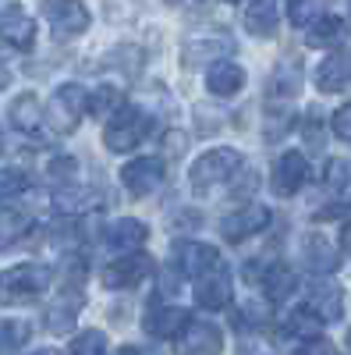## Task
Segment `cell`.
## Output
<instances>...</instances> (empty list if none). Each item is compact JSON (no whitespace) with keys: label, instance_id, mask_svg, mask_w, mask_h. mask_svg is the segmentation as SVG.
I'll return each instance as SVG.
<instances>
[{"label":"cell","instance_id":"cell-1","mask_svg":"<svg viewBox=\"0 0 351 355\" xmlns=\"http://www.w3.org/2000/svg\"><path fill=\"white\" fill-rule=\"evenodd\" d=\"M238 167H242V153H238V150H227V146H220V150L202 153V157L192 164L188 182H192V189H195L199 196H206V192H213L217 185L231 182V178L238 174Z\"/></svg>","mask_w":351,"mask_h":355},{"label":"cell","instance_id":"cell-2","mask_svg":"<svg viewBox=\"0 0 351 355\" xmlns=\"http://www.w3.org/2000/svg\"><path fill=\"white\" fill-rule=\"evenodd\" d=\"M145 128H150V117H145V110L125 103L121 110L110 117L103 142H107L110 153H128V150H135V146L145 139Z\"/></svg>","mask_w":351,"mask_h":355},{"label":"cell","instance_id":"cell-3","mask_svg":"<svg viewBox=\"0 0 351 355\" xmlns=\"http://www.w3.org/2000/svg\"><path fill=\"white\" fill-rule=\"evenodd\" d=\"M50 288V270L39 263H18L11 270H0V295L11 302L33 299V295Z\"/></svg>","mask_w":351,"mask_h":355},{"label":"cell","instance_id":"cell-4","mask_svg":"<svg viewBox=\"0 0 351 355\" xmlns=\"http://www.w3.org/2000/svg\"><path fill=\"white\" fill-rule=\"evenodd\" d=\"M220 352H224V334L213 323L185 320L174 334V355H220Z\"/></svg>","mask_w":351,"mask_h":355},{"label":"cell","instance_id":"cell-5","mask_svg":"<svg viewBox=\"0 0 351 355\" xmlns=\"http://www.w3.org/2000/svg\"><path fill=\"white\" fill-rule=\"evenodd\" d=\"M85 114H89V93H85L78 82H68V85L57 89L53 107H50V121H53L57 132H75Z\"/></svg>","mask_w":351,"mask_h":355},{"label":"cell","instance_id":"cell-6","mask_svg":"<svg viewBox=\"0 0 351 355\" xmlns=\"http://www.w3.org/2000/svg\"><path fill=\"white\" fill-rule=\"evenodd\" d=\"M43 15H46L57 40L82 36L89 28V8L82 0H50V4H43Z\"/></svg>","mask_w":351,"mask_h":355},{"label":"cell","instance_id":"cell-7","mask_svg":"<svg viewBox=\"0 0 351 355\" xmlns=\"http://www.w3.org/2000/svg\"><path fill=\"white\" fill-rule=\"evenodd\" d=\"M0 40L15 50H33V43H36V21L15 0L0 4Z\"/></svg>","mask_w":351,"mask_h":355},{"label":"cell","instance_id":"cell-8","mask_svg":"<svg viewBox=\"0 0 351 355\" xmlns=\"http://www.w3.org/2000/svg\"><path fill=\"white\" fill-rule=\"evenodd\" d=\"M163 174H167V167H163L160 157H142V160H132V164L121 167V182L132 196H150V192L160 189Z\"/></svg>","mask_w":351,"mask_h":355},{"label":"cell","instance_id":"cell-9","mask_svg":"<svg viewBox=\"0 0 351 355\" xmlns=\"http://www.w3.org/2000/svg\"><path fill=\"white\" fill-rule=\"evenodd\" d=\"M150 274H153V259L142 256V252H128V256H121L117 263L107 266L103 284H107V288H135V284H142Z\"/></svg>","mask_w":351,"mask_h":355},{"label":"cell","instance_id":"cell-10","mask_svg":"<svg viewBox=\"0 0 351 355\" xmlns=\"http://www.w3.org/2000/svg\"><path fill=\"white\" fill-rule=\"evenodd\" d=\"M270 224V210L262 202H249L242 210H234L227 220H224V239L227 242H245L252 234H259L262 227Z\"/></svg>","mask_w":351,"mask_h":355},{"label":"cell","instance_id":"cell-11","mask_svg":"<svg viewBox=\"0 0 351 355\" xmlns=\"http://www.w3.org/2000/svg\"><path fill=\"white\" fill-rule=\"evenodd\" d=\"M305 182H309V160H305V153L287 150L273 164V192L277 196H295Z\"/></svg>","mask_w":351,"mask_h":355},{"label":"cell","instance_id":"cell-12","mask_svg":"<svg viewBox=\"0 0 351 355\" xmlns=\"http://www.w3.org/2000/svg\"><path fill=\"white\" fill-rule=\"evenodd\" d=\"M195 295H199V306L224 309V306L231 302V270H227L224 263H213L206 274H199Z\"/></svg>","mask_w":351,"mask_h":355},{"label":"cell","instance_id":"cell-13","mask_svg":"<svg viewBox=\"0 0 351 355\" xmlns=\"http://www.w3.org/2000/svg\"><path fill=\"white\" fill-rule=\"evenodd\" d=\"M344 295H341V288L334 284V281H319L312 291H309V302L302 306L305 313H312L319 323H337L341 320V313H344Z\"/></svg>","mask_w":351,"mask_h":355},{"label":"cell","instance_id":"cell-14","mask_svg":"<svg viewBox=\"0 0 351 355\" xmlns=\"http://www.w3.org/2000/svg\"><path fill=\"white\" fill-rule=\"evenodd\" d=\"M316 85L323 89V93H341L344 85H351V53L348 50L330 53L327 61L316 68Z\"/></svg>","mask_w":351,"mask_h":355},{"label":"cell","instance_id":"cell-15","mask_svg":"<svg viewBox=\"0 0 351 355\" xmlns=\"http://www.w3.org/2000/svg\"><path fill=\"white\" fill-rule=\"evenodd\" d=\"M206 89H210L213 96H220V100L242 93V89H245V68L242 64H231V61H217L206 71Z\"/></svg>","mask_w":351,"mask_h":355},{"label":"cell","instance_id":"cell-16","mask_svg":"<svg viewBox=\"0 0 351 355\" xmlns=\"http://www.w3.org/2000/svg\"><path fill=\"white\" fill-rule=\"evenodd\" d=\"M280 25V4L277 0H252L245 8V28L259 40H270Z\"/></svg>","mask_w":351,"mask_h":355},{"label":"cell","instance_id":"cell-17","mask_svg":"<svg viewBox=\"0 0 351 355\" xmlns=\"http://www.w3.org/2000/svg\"><path fill=\"white\" fill-rule=\"evenodd\" d=\"M185 320H188V316H185V309L167 306V302L153 299V302H150V309H145V331H150L153 338H174V331H178Z\"/></svg>","mask_w":351,"mask_h":355},{"label":"cell","instance_id":"cell-18","mask_svg":"<svg viewBox=\"0 0 351 355\" xmlns=\"http://www.w3.org/2000/svg\"><path fill=\"white\" fill-rule=\"evenodd\" d=\"M298 89H302V68L295 61H284V64H277V71L267 85V96L273 103H284V100H295Z\"/></svg>","mask_w":351,"mask_h":355},{"label":"cell","instance_id":"cell-19","mask_svg":"<svg viewBox=\"0 0 351 355\" xmlns=\"http://www.w3.org/2000/svg\"><path fill=\"white\" fill-rule=\"evenodd\" d=\"M145 234H150V227H145L138 217H117V224L107 231V245L128 252V249H138L145 242Z\"/></svg>","mask_w":351,"mask_h":355},{"label":"cell","instance_id":"cell-20","mask_svg":"<svg viewBox=\"0 0 351 355\" xmlns=\"http://www.w3.org/2000/svg\"><path fill=\"white\" fill-rule=\"evenodd\" d=\"M262 291H267L270 302H284L295 291V270L287 263H270L267 274H262Z\"/></svg>","mask_w":351,"mask_h":355},{"label":"cell","instance_id":"cell-21","mask_svg":"<svg viewBox=\"0 0 351 355\" xmlns=\"http://www.w3.org/2000/svg\"><path fill=\"white\" fill-rule=\"evenodd\" d=\"M231 50H234V40L227 36H202V40H188L181 57H185V64H199V61H210V57H220Z\"/></svg>","mask_w":351,"mask_h":355},{"label":"cell","instance_id":"cell-22","mask_svg":"<svg viewBox=\"0 0 351 355\" xmlns=\"http://www.w3.org/2000/svg\"><path fill=\"white\" fill-rule=\"evenodd\" d=\"M11 125L15 128H21V132H39V125H43V110H39V100L33 96V93H21L15 103H11Z\"/></svg>","mask_w":351,"mask_h":355},{"label":"cell","instance_id":"cell-23","mask_svg":"<svg viewBox=\"0 0 351 355\" xmlns=\"http://www.w3.org/2000/svg\"><path fill=\"white\" fill-rule=\"evenodd\" d=\"M121 107H125V93L117 85H100L89 93V114L100 117V121H110Z\"/></svg>","mask_w":351,"mask_h":355},{"label":"cell","instance_id":"cell-24","mask_svg":"<svg viewBox=\"0 0 351 355\" xmlns=\"http://www.w3.org/2000/svg\"><path fill=\"white\" fill-rule=\"evenodd\" d=\"M341 33H344V21L337 15H319L309 25V46H330L341 40Z\"/></svg>","mask_w":351,"mask_h":355},{"label":"cell","instance_id":"cell-25","mask_svg":"<svg viewBox=\"0 0 351 355\" xmlns=\"http://www.w3.org/2000/svg\"><path fill=\"white\" fill-rule=\"evenodd\" d=\"M28 338H33V327L25 320H0V355L18 352Z\"/></svg>","mask_w":351,"mask_h":355},{"label":"cell","instance_id":"cell-26","mask_svg":"<svg viewBox=\"0 0 351 355\" xmlns=\"http://www.w3.org/2000/svg\"><path fill=\"white\" fill-rule=\"evenodd\" d=\"M305 259H309V266H312L316 274H330L334 266H337V256H334L330 242H323L319 234H312V239L305 242Z\"/></svg>","mask_w":351,"mask_h":355},{"label":"cell","instance_id":"cell-27","mask_svg":"<svg viewBox=\"0 0 351 355\" xmlns=\"http://www.w3.org/2000/svg\"><path fill=\"white\" fill-rule=\"evenodd\" d=\"M78 309H82L78 295H71V302H64V306H53V309H46V331H53V334H68V331L75 327V316H78Z\"/></svg>","mask_w":351,"mask_h":355},{"label":"cell","instance_id":"cell-28","mask_svg":"<svg viewBox=\"0 0 351 355\" xmlns=\"http://www.w3.org/2000/svg\"><path fill=\"white\" fill-rule=\"evenodd\" d=\"M25 189H28V174L21 167H4L0 171V202L18 199Z\"/></svg>","mask_w":351,"mask_h":355},{"label":"cell","instance_id":"cell-29","mask_svg":"<svg viewBox=\"0 0 351 355\" xmlns=\"http://www.w3.org/2000/svg\"><path fill=\"white\" fill-rule=\"evenodd\" d=\"M71 355H107V334L103 331H85L71 341Z\"/></svg>","mask_w":351,"mask_h":355},{"label":"cell","instance_id":"cell-30","mask_svg":"<svg viewBox=\"0 0 351 355\" xmlns=\"http://www.w3.org/2000/svg\"><path fill=\"white\" fill-rule=\"evenodd\" d=\"M291 25H312L319 18V0H287Z\"/></svg>","mask_w":351,"mask_h":355},{"label":"cell","instance_id":"cell-31","mask_svg":"<svg viewBox=\"0 0 351 355\" xmlns=\"http://www.w3.org/2000/svg\"><path fill=\"white\" fill-rule=\"evenodd\" d=\"M234 320H238V327H252V331H259V323H267V320H270V306L249 302V306H242V313L234 316Z\"/></svg>","mask_w":351,"mask_h":355},{"label":"cell","instance_id":"cell-32","mask_svg":"<svg viewBox=\"0 0 351 355\" xmlns=\"http://www.w3.org/2000/svg\"><path fill=\"white\" fill-rule=\"evenodd\" d=\"M25 227H28L25 214H0V242H15Z\"/></svg>","mask_w":351,"mask_h":355},{"label":"cell","instance_id":"cell-33","mask_svg":"<svg viewBox=\"0 0 351 355\" xmlns=\"http://www.w3.org/2000/svg\"><path fill=\"white\" fill-rule=\"evenodd\" d=\"M295 355H337V348L330 341H323V338H309L305 345L295 348Z\"/></svg>","mask_w":351,"mask_h":355},{"label":"cell","instance_id":"cell-34","mask_svg":"<svg viewBox=\"0 0 351 355\" xmlns=\"http://www.w3.org/2000/svg\"><path fill=\"white\" fill-rule=\"evenodd\" d=\"M334 132H337V139L351 142V103H344V107L334 114Z\"/></svg>","mask_w":351,"mask_h":355},{"label":"cell","instance_id":"cell-35","mask_svg":"<svg viewBox=\"0 0 351 355\" xmlns=\"http://www.w3.org/2000/svg\"><path fill=\"white\" fill-rule=\"evenodd\" d=\"M327 182L337 185V189L348 182V167H344V160H330V167H327Z\"/></svg>","mask_w":351,"mask_h":355},{"label":"cell","instance_id":"cell-36","mask_svg":"<svg viewBox=\"0 0 351 355\" xmlns=\"http://www.w3.org/2000/svg\"><path fill=\"white\" fill-rule=\"evenodd\" d=\"M242 355H273V348L267 341H259V338H245L242 341Z\"/></svg>","mask_w":351,"mask_h":355},{"label":"cell","instance_id":"cell-37","mask_svg":"<svg viewBox=\"0 0 351 355\" xmlns=\"http://www.w3.org/2000/svg\"><path fill=\"white\" fill-rule=\"evenodd\" d=\"M50 171H53V178H71L75 174V157H57V164Z\"/></svg>","mask_w":351,"mask_h":355},{"label":"cell","instance_id":"cell-38","mask_svg":"<svg viewBox=\"0 0 351 355\" xmlns=\"http://www.w3.org/2000/svg\"><path fill=\"white\" fill-rule=\"evenodd\" d=\"M11 85V71H8V64L0 61V89H8Z\"/></svg>","mask_w":351,"mask_h":355},{"label":"cell","instance_id":"cell-39","mask_svg":"<svg viewBox=\"0 0 351 355\" xmlns=\"http://www.w3.org/2000/svg\"><path fill=\"white\" fill-rule=\"evenodd\" d=\"M341 245H344V252H351V224H344V231H341Z\"/></svg>","mask_w":351,"mask_h":355},{"label":"cell","instance_id":"cell-40","mask_svg":"<svg viewBox=\"0 0 351 355\" xmlns=\"http://www.w3.org/2000/svg\"><path fill=\"white\" fill-rule=\"evenodd\" d=\"M167 4H174V8H188V4H195V0H167Z\"/></svg>","mask_w":351,"mask_h":355},{"label":"cell","instance_id":"cell-41","mask_svg":"<svg viewBox=\"0 0 351 355\" xmlns=\"http://www.w3.org/2000/svg\"><path fill=\"white\" fill-rule=\"evenodd\" d=\"M117 355H138V348H132V345H128V348H121Z\"/></svg>","mask_w":351,"mask_h":355},{"label":"cell","instance_id":"cell-42","mask_svg":"<svg viewBox=\"0 0 351 355\" xmlns=\"http://www.w3.org/2000/svg\"><path fill=\"white\" fill-rule=\"evenodd\" d=\"M36 355H57V352H53V348H43V352H36Z\"/></svg>","mask_w":351,"mask_h":355},{"label":"cell","instance_id":"cell-43","mask_svg":"<svg viewBox=\"0 0 351 355\" xmlns=\"http://www.w3.org/2000/svg\"><path fill=\"white\" fill-rule=\"evenodd\" d=\"M348 348H351V334H348Z\"/></svg>","mask_w":351,"mask_h":355},{"label":"cell","instance_id":"cell-44","mask_svg":"<svg viewBox=\"0 0 351 355\" xmlns=\"http://www.w3.org/2000/svg\"><path fill=\"white\" fill-rule=\"evenodd\" d=\"M231 4H238V0H231Z\"/></svg>","mask_w":351,"mask_h":355},{"label":"cell","instance_id":"cell-45","mask_svg":"<svg viewBox=\"0 0 351 355\" xmlns=\"http://www.w3.org/2000/svg\"><path fill=\"white\" fill-rule=\"evenodd\" d=\"M0 146H4V139H0Z\"/></svg>","mask_w":351,"mask_h":355}]
</instances>
